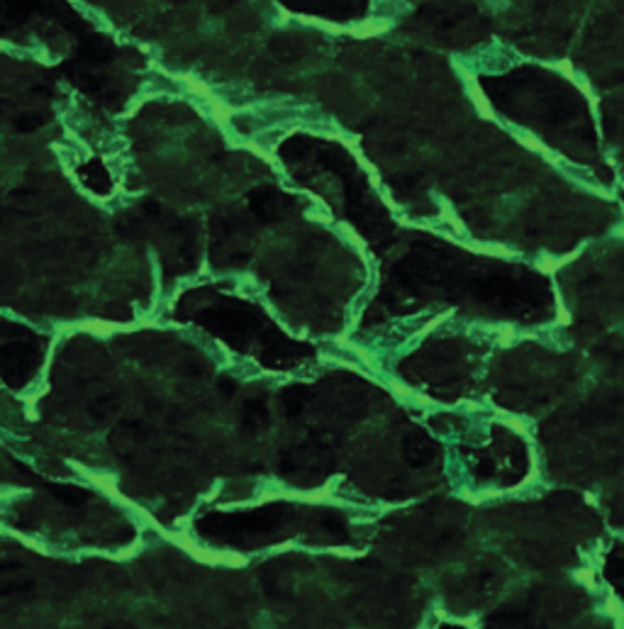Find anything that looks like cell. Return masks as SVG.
Masks as SVG:
<instances>
[{
  "instance_id": "cell-4",
  "label": "cell",
  "mask_w": 624,
  "mask_h": 629,
  "mask_svg": "<svg viewBox=\"0 0 624 629\" xmlns=\"http://www.w3.org/2000/svg\"><path fill=\"white\" fill-rule=\"evenodd\" d=\"M325 529H327V532H332L334 536H339V539H344V536H346L344 522H341L337 515H327V517H325Z\"/></svg>"
},
{
  "instance_id": "cell-2",
  "label": "cell",
  "mask_w": 624,
  "mask_h": 629,
  "mask_svg": "<svg viewBox=\"0 0 624 629\" xmlns=\"http://www.w3.org/2000/svg\"><path fill=\"white\" fill-rule=\"evenodd\" d=\"M281 400H283V408H285V415L288 417H293V415H300L305 408V402L310 400V391L303 386H293L288 388V391L281 395Z\"/></svg>"
},
{
  "instance_id": "cell-1",
  "label": "cell",
  "mask_w": 624,
  "mask_h": 629,
  "mask_svg": "<svg viewBox=\"0 0 624 629\" xmlns=\"http://www.w3.org/2000/svg\"><path fill=\"white\" fill-rule=\"evenodd\" d=\"M403 456L410 466H427L434 456V447L424 434H419V432L408 434V437H405V444H403Z\"/></svg>"
},
{
  "instance_id": "cell-3",
  "label": "cell",
  "mask_w": 624,
  "mask_h": 629,
  "mask_svg": "<svg viewBox=\"0 0 624 629\" xmlns=\"http://www.w3.org/2000/svg\"><path fill=\"white\" fill-rule=\"evenodd\" d=\"M269 420V408L263 405V400H247L244 402V424L249 429H256L261 424H266Z\"/></svg>"
}]
</instances>
